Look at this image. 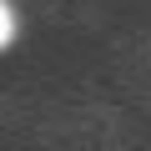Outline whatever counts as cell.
<instances>
[{"instance_id":"obj_1","label":"cell","mask_w":151,"mask_h":151,"mask_svg":"<svg viewBox=\"0 0 151 151\" xmlns=\"http://www.w3.org/2000/svg\"><path fill=\"white\" fill-rule=\"evenodd\" d=\"M15 40V15H10V5H5V0H0V50H5Z\"/></svg>"}]
</instances>
